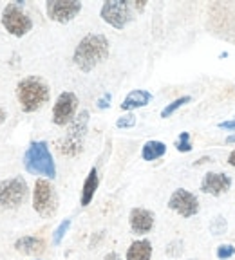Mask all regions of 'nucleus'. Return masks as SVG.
Segmentation results:
<instances>
[{
    "mask_svg": "<svg viewBox=\"0 0 235 260\" xmlns=\"http://www.w3.org/2000/svg\"><path fill=\"white\" fill-rule=\"evenodd\" d=\"M78 110V96L74 92L65 90L56 98L53 107V123L58 126L71 125L76 118Z\"/></svg>",
    "mask_w": 235,
    "mask_h": 260,
    "instance_id": "nucleus-9",
    "label": "nucleus"
},
{
    "mask_svg": "<svg viewBox=\"0 0 235 260\" xmlns=\"http://www.w3.org/2000/svg\"><path fill=\"white\" fill-rule=\"evenodd\" d=\"M110 44L105 35L100 32H89L78 42L74 49L73 61L81 73H91L98 65L103 63L109 56Z\"/></svg>",
    "mask_w": 235,
    "mask_h": 260,
    "instance_id": "nucleus-1",
    "label": "nucleus"
},
{
    "mask_svg": "<svg viewBox=\"0 0 235 260\" xmlns=\"http://www.w3.org/2000/svg\"><path fill=\"white\" fill-rule=\"evenodd\" d=\"M98 186H100L98 170H96V168H91L89 175H87V179H85V183H83V188H81V195H80V204H81V206H89V204L93 203Z\"/></svg>",
    "mask_w": 235,
    "mask_h": 260,
    "instance_id": "nucleus-16",
    "label": "nucleus"
},
{
    "mask_svg": "<svg viewBox=\"0 0 235 260\" xmlns=\"http://www.w3.org/2000/svg\"><path fill=\"white\" fill-rule=\"evenodd\" d=\"M103 260H122V258H120V255H118V253L110 251V253H107V255L103 256Z\"/></svg>",
    "mask_w": 235,
    "mask_h": 260,
    "instance_id": "nucleus-28",
    "label": "nucleus"
},
{
    "mask_svg": "<svg viewBox=\"0 0 235 260\" xmlns=\"http://www.w3.org/2000/svg\"><path fill=\"white\" fill-rule=\"evenodd\" d=\"M175 148L178 152H183V154H187V152H192V143H190V134L188 132H181L175 141Z\"/></svg>",
    "mask_w": 235,
    "mask_h": 260,
    "instance_id": "nucleus-21",
    "label": "nucleus"
},
{
    "mask_svg": "<svg viewBox=\"0 0 235 260\" xmlns=\"http://www.w3.org/2000/svg\"><path fill=\"white\" fill-rule=\"evenodd\" d=\"M69 228H71V219H65L64 222H60V226L54 230V233H53V244L54 246H58V244L64 240V237H65V233L69 232Z\"/></svg>",
    "mask_w": 235,
    "mask_h": 260,
    "instance_id": "nucleus-20",
    "label": "nucleus"
},
{
    "mask_svg": "<svg viewBox=\"0 0 235 260\" xmlns=\"http://www.w3.org/2000/svg\"><path fill=\"white\" fill-rule=\"evenodd\" d=\"M116 126L118 128H132V126H136V116L134 114H125L122 118H118Z\"/></svg>",
    "mask_w": 235,
    "mask_h": 260,
    "instance_id": "nucleus-24",
    "label": "nucleus"
},
{
    "mask_svg": "<svg viewBox=\"0 0 235 260\" xmlns=\"http://www.w3.org/2000/svg\"><path fill=\"white\" fill-rule=\"evenodd\" d=\"M27 183L22 175L0 181V210H15L27 197Z\"/></svg>",
    "mask_w": 235,
    "mask_h": 260,
    "instance_id": "nucleus-7",
    "label": "nucleus"
},
{
    "mask_svg": "<svg viewBox=\"0 0 235 260\" xmlns=\"http://www.w3.org/2000/svg\"><path fill=\"white\" fill-rule=\"evenodd\" d=\"M33 208L44 219H51L58 210V195L49 179H37L33 190Z\"/></svg>",
    "mask_w": 235,
    "mask_h": 260,
    "instance_id": "nucleus-6",
    "label": "nucleus"
},
{
    "mask_svg": "<svg viewBox=\"0 0 235 260\" xmlns=\"http://www.w3.org/2000/svg\"><path fill=\"white\" fill-rule=\"evenodd\" d=\"M192 102V96H181V98H178V100H174L172 103H168V105L165 107V109L161 110V118L163 119H166V118H170L172 114L175 112L178 109H181V107H185L187 103H190Z\"/></svg>",
    "mask_w": 235,
    "mask_h": 260,
    "instance_id": "nucleus-19",
    "label": "nucleus"
},
{
    "mask_svg": "<svg viewBox=\"0 0 235 260\" xmlns=\"http://www.w3.org/2000/svg\"><path fill=\"white\" fill-rule=\"evenodd\" d=\"M15 249L22 255H42L45 251V242L38 237L25 235L15 240Z\"/></svg>",
    "mask_w": 235,
    "mask_h": 260,
    "instance_id": "nucleus-14",
    "label": "nucleus"
},
{
    "mask_svg": "<svg viewBox=\"0 0 235 260\" xmlns=\"http://www.w3.org/2000/svg\"><path fill=\"white\" fill-rule=\"evenodd\" d=\"M47 16L58 24H69L81 11V2L76 0H49L45 4Z\"/></svg>",
    "mask_w": 235,
    "mask_h": 260,
    "instance_id": "nucleus-11",
    "label": "nucleus"
},
{
    "mask_svg": "<svg viewBox=\"0 0 235 260\" xmlns=\"http://www.w3.org/2000/svg\"><path fill=\"white\" fill-rule=\"evenodd\" d=\"M6 118H8V114H6V110L2 109V107H0V123H4Z\"/></svg>",
    "mask_w": 235,
    "mask_h": 260,
    "instance_id": "nucleus-30",
    "label": "nucleus"
},
{
    "mask_svg": "<svg viewBox=\"0 0 235 260\" xmlns=\"http://www.w3.org/2000/svg\"><path fill=\"white\" fill-rule=\"evenodd\" d=\"M152 94L145 89H136L130 90L125 96V100L122 102V110H134V109H141V107H146L150 102H152Z\"/></svg>",
    "mask_w": 235,
    "mask_h": 260,
    "instance_id": "nucleus-15",
    "label": "nucleus"
},
{
    "mask_svg": "<svg viewBox=\"0 0 235 260\" xmlns=\"http://www.w3.org/2000/svg\"><path fill=\"white\" fill-rule=\"evenodd\" d=\"M228 165L235 167V150H233V152H230V155H228Z\"/></svg>",
    "mask_w": 235,
    "mask_h": 260,
    "instance_id": "nucleus-29",
    "label": "nucleus"
},
{
    "mask_svg": "<svg viewBox=\"0 0 235 260\" xmlns=\"http://www.w3.org/2000/svg\"><path fill=\"white\" fill-rule=\"evenodd\" d=\"M24 2H16V4H8L2 11V25L6 31L13 37L20 38L25 37L33 29V20L27 16V13L22 9Z\"/></svg>",
    "mask_w": 235,
    "mask_h": 260,
    "instance_id": "nucleus-8",
    "label": "nucleus"
},
{
    "mask_svg": "<svg viewBox=\"0 0 235 260\" xmlns=\"http://www.w3.org/2000/svg\"><path fill=\"white\" fill-rule=\"evenodd\" d=\"M226 143H235V134H230V136H226Z\"/></svg>",
    "mask_w": 235,
    "mask_h": 260,
    "instance_id": "nucleus-31",
    "label": "nucleus"
},
{
    "mask_svg": "<svg viewBox=\"0 0 235 260\" xmlns=\"http://www.w3.org/2000/svg\"><path fill=\"white\" fill-rule=\"evenodd\" d=\"M24 167L29 174L44 175L47 179L56 177V165L45 141H33L24 154Z\"/></svg>",
    "mask_w": 235,
    "mask_h": 260,
    "instance_id": "nucleus-3",
    "label": "nucleus"
},
{
    "mask_svg": "<svg viewBox=\"0 0 235 260\" xmlns=\"http://www.w3.org/2000/svg\"><path fill=\"white\" fill-rule=\"evenodd\" d=\"M168 208L175 211L178 215H181L183 219H190L199 213V201L192 191L185 190V188H178L168 199Z\"/></svg>",
    "mask_w": 235,
    "mask_h": 260,
    "instance_id": "nucleus-10",
    "label": "nucleus"
},
{
    "mask_svg": "<svg viewBox=\"0 0 235 260\" xmlns=\"http://www.w3.org/2000/svg\"><path fill=\"white\" fill-rule=\"evenodd\" d=\"M217 258L219 260H228L231 256H235V246L233 244H221L219 248H217Z\"/></svg>",
    "mask_w": 235,
    "mask_h": 260,
    "instance_id": "nucleus-23",
    "label": "nucleus"
},
{
    "mask_svg": "<svg viewBox=\"0 0 235 260\" xmlns=\"http://www.w3.org/2000/svg\"><path fill=\"white\" fill-rule=\"evenodd\" d=\"M129 224L132 233L136 235H146L154 228V213L145 208H132L129 213Z\"/></svg>",
    "mask_w": 235,
    "mask_h": 260,
    "instance_id": "nucleus-13",
    "label": "nucleus"
},
{
    "mask_svg": "<svg viewBox=\"0 0 235 260\" xmlns=\"http://www.w3.org/2000/svg\"><path fill=\"white\" fill-rule=\"evenodd\" d=\"M87 126H89V110H81L69 125L64 138L58 141V150L62 155L76 157L78 154H81L87 136Z\"/></svg>",
    "mask_w": 235,
    "mask_h": 260,
    "instance_id": "nucleus-4",
    "label": "nucleus"
},
{
    "mask_svg": "<svg viewBox=\"0 0 235 260\" xmlns=\"http://www.w3.org/2000/svg\"><path fill=\"white\" fill-rule=\"evenodd\" d=\"M146 2H125V0H109L102 6L100 16L103 22L114 29H125L132 22L134 11H143Z\"/></svg>",
    "mask_w": 235,
    "mask_h": 260,
    "instance_id": "nucleus-5",
    "label": "nucleus"
},
{
    "mask_svg": "<svg viewBox=\"0 0 235 260\" xmlns=\"http://www.w3.org/2000/svg\"><path fill=\"white\" fill-rule=\"evenodd\" d=\"M231 188V177L223 172H208L207 175L201 181V186L199 190L207 195H214V197H219V195L226 193Z\"/></svg>",
    "mask_w": 235,
    "mask_h": 260,
    "instance_id": "nucleus-12",
    "label": "nucleus"
},
{
    "mask_svg": "<svg viewBox=\"0 0 235 260\" xmlns=\"http://www.w3.org/2000/svg\"><path fill=\"white\" fill-rule=\"evenodd\" d=\"M110 102H112V94H110V92H105V94H103V96L96 102V107H98V109H102V110H103V109H109V107H110Z\"/></svg>",
    "mask_w": 235,
    "mask_h": 260,
    "instance_id": "nucleus-26",
    "label": "nucleus"
},
{
    "mask_svg": "<svg viewBox=\"0 0 235 260\" xmlns=\"http://www.w3.org/2000/svg\"><path fill=\"white\" fill-rule=\"evenodd\" d=\"M165 154H166V145L163 141H156V139L146 141L141 148L143 161H156V159L163 157Z\"/></svg>",
    "mask_w": 235,
    "mask_h": 260,
    "instance_id": "nucleus-18",
    "label": "nucleus"
},
{
    "mask_svg": "<svg viewBox=\"0 0 235 260\" xmlns=\"http://www.w3.org/2000/svg\"><path fill=\"white\" fill-rule=\"evenodd\" d=\"M226 228H228L226 219H224V217H221V215H217L214 220H212L210 232L214 233V235H223V233H226Z\"/></svg>",
    "mask_w": 235,
    "mask_h": 260,
    "instance_id": "nucleus-22",
    "label": "nucleus"
},
{
    "mask_svg": "<svg viewBox=\"0 0 235 260\" xmlns=\"http://www.w3.org/2000/svg\"><path fill=\"white\" fill-rule=\"evenodd\" d=\"M49 96H51L49 85L38 76L22 78L16 85V98H18L20 109L25 114L40 110L49 102Z\"/></svg>",
    "mask_w": 235,
    "mask_h": 260,
    "instance_id": "nucleus-2",
    "label": "nucleus"
},
{
    "mask_svg": "<svg viewBox=\"0 0 235 260\" xmlns=\"http://www.w3.org/2000/svg\"><path fill=\"white\" fill-rule=\"evenodd\" d=\"M221 130H230V132H235V119H228V121H221L217 123Z\"/></svg>",
    "mask_w": 235,
    "mask_h": 260,
    "instance_id": "nucleus-27",
    "label": "nucleus"
},
{
    "mask_svg": "<svg viewBox=\"0 0 235 260\" xmlns=\"http://www.w3.org/2000/svg\"><path fill=\"white\" fill-rule=\"evenodd\" d=\"M152 258V242L149 239L136 240L127 249L125 260H150Z\"/></svg>",
    "mask_w": 235,
    "mask_h": 260,
    "instance_id": "nucleus-17",
    "label": "nucleus"
},
{
    "mask_svg": "<svg viewBox=\"0 0 235 260\" xmlns=\"http://www.w3.org/2000/svg\"><path fill=\"white\" fill-rule=\"evenodd\" d=\"M181 253H183V242L181 240H172V242L166 246V255L179 256Z\"/></svg>",
    "mask_w": 235,
    "mask_h": 260,
    "instance_id": "nucleus-25",
    "label": "nucleus"
}]
</instances>
